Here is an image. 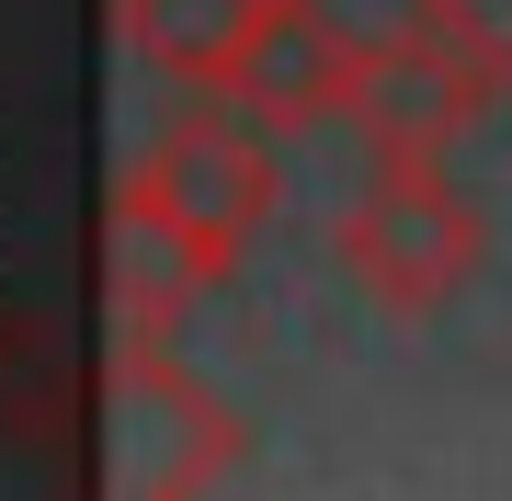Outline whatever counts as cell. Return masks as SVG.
I'll return each instance as SVG.
<instances>
[{"label":"cell","mask_w":512,"mask_h":501,"mask_svg":"<svg viewBox=\"0 0 512 501\" xmlns=\"http://www.w3.org/2000/svg\"><path fill=\"white\" fill-rule=\"evenodd\" d=\"M262 0H114V35L148 80L171 92H239V57H251Z\"/></svg>","instance_id":"obj_7"},{"label":"cell","mask_w":512,"mask_h":501,"mask_svg":"<svg viewBox=\"0 0 512 501\" xmlns=\"http://www.w3.org/2000/svg\"><path fill=\"white\" fill-rule=\"evenodd\" d=\"M410 23H433V35L467 46L490 80H512V0H410Z\"/></svg>","instance_id":"obj_8"},{"label":"cell","mask_w":512,"mask_h":501,"mask_svg":"<svg viewBox=\"0 0 512 501\" xmlns=\"http://www.w3.org/2000/svg\"><path fill=\"white\" fill-rule=\"evenodd\" d=\"M217 297V274H205V251L183 240L171 217H148V205L114 183L103 205V308H114V331H148V342H171L183 319Z\"/></svg>","instance_id":"obj_6"},{"label":"cell","mask_w":512,"mask_h":501,"mask_svg":"<svg viewBox=\"0 0 512 501\" xmlns=\"http://www.w3.org/2000/svg\"><path fill=\"white\" fill-rule=\"evenodd\" d=\"M353 57H365V46H353L342 23L319 12V0H262L251 57H239V92H228V103H251L262 126H308V114H342Z\"/></svg>","instance_id":"obj_5"},{"label":"cell","mask_w":512,"mask_h":501,"mask_svg":"<svg viewBox=\"0 0 512 501\" xmlns=\"http://www.w3.org/2000/svg\"><path fill=\"white\" fill-rule=\"evenodd\" d=\"M126 194L148 205V217H171L205 251V274L228 285L239 262H251V240L274 228V149H262V114L228 103V92H194L126 160Z\"/></svg>","instance_id":"obj_1"},{"label":"cell","mask_w":512,"mask_h":501,"mask_svg":"<svg viewBox=\"0 0 512 501\" xmlns=\"http://www.w3.org/2000/svg\"><path fill=\"white\" fill-rule=\"evenodd\" d=\"M490 92L501 80L478 69L467 46H444L433 23H410V35H387V46L353 57L342 114H353V137H365L376 160H444L478 114H490Z\"/></svg>","instance_id":"obj_4"},{"label":"cell","mask_w":512,"mask_h":501,"mask_svg":"<svg viewBox=\"0 0 512 501\" xmlns=\"http://www.w3.org/2000/svg\"><path fill=\"white\" fill-rule=\"evenodd\" d=\"M342 262L387 319H433L490 262V217L444 183V160H376V183L342 205Z\"/></svg>","instance_id":"obj_3"},{"label":"cell","mask_w":512,"mask_h":501,"mask_svg":"<svg viewBox=\"0 0 512 501\" xmlns=\"http://www.w3.org/2000/svg\"><path fill=\"white\" fill-rule=\"evenodd\" d=\"M239 467V422L228 399L205 388L171 342L148 331H114V365H103V479L137 490V501H194Z\"/></svg>","instance_id":"obj_2"}]
</instances>
